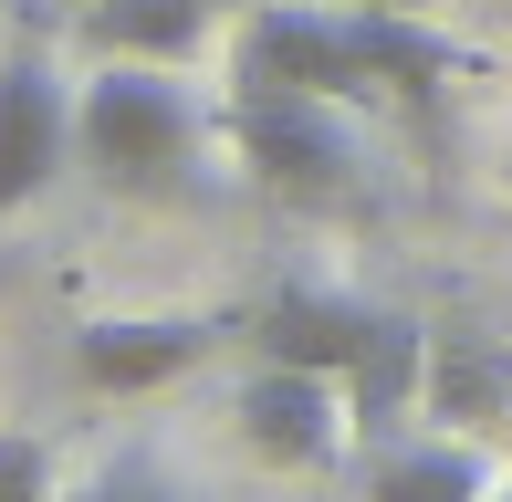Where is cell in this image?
Returning <instances> with one entry per match:
<instances>
[{
	"instance_id": "4",
	"label": "cell",
	"mask_w": 512,
	"mask_h": 502,
	"mask_svg": "<svg viewBox=\"0 0 512 502\" xmlns=\"http://www.w3.org/2000/svg\"><path fill=\"white\" fill-rule=\"evenodd\" d=\"M230 419L272 471H335L356 450V387L324 367H293V356H262L241 377V398H230Z\"/></svg>"
},
{
	"instance_id": "1",
	"label": "cell",
	"mask_w": 512,
	"mask_h": 502,
	"mask_svg": "<svg viewBox=\"0 0 512 502\" xmlns=\"http://www.w3.org/2000/svg\"><path fill=\"white\" fill-rule=\"evenodd\" d=\"M241 74L293 84V95L377 105V95H429L471 74L460 42L429 32V11H366V0H272L241 21Z\"/></svg>"
},
{
	"instance_id": "5",
	"label": "cell",
	"mask_w": 512,
	"mask_h": 502,
	"mask_svg": "<svg viewBox=\"0 0 512 502\" xmlns=\"http://www.w3.org/2000/svg\"><path fill=\"white\" fill-rule=\"evenodd\" d=\"M63 157H74V84H63L53 42L21 32L0 42V220L32 210L63 178Z\"/></svg>"
},
{
	"instance_id": "2",
	"label": "cell",
	"mask_w": 512,
	"mask_h": 502,
	"mask_svg": "<svg viewBox=\"0 0 512 502\" xmlns=\"http://www.w3.org/2000/svg\"><path fill=\"white\" fill-rule=\"evenodd\" d=\"M74 147L126 199H199L209 189V105L178 84V63H95L74 95Z\"/></svg>"
},
{
	"instance_id": "10",
	"label": "cell",
	"mask_w": 512,
	"mask_h": 502,
	"mask_svg": "<svg viewBox=\"0 0 512 502\" xmlns=\"http://www.w3.org/2000/svg\"><path fill=\"white\" fill-rule=\"evenodd\" d=\"M53 440L42 429H0V502H53Z\"/></svg>"
},
{
	"instance_id": "9",
	"label": "cell",
	"mask_w": 512,
	"mask_h": 502,
	"mask_svg": "<svg viewBox=\"0 0 512 502\" xmlns=\"http://www.w3.org/2000/svg\"><path fill=\"white\" fill-rule=\"evenodd\" d=\"M53 502H189V492H178V471H157V450H115L95 482H74Z\"/></svg>"
},
{
	"instance_id": "6",
	"label": "cell",
	"mask_w": 512,
	"mask_h": 502,
	"mask_svg": "<svg viewBox=\"0 0 512 502\" xmlns=\"http://www.w3.org/2000/svg\"><path fill=\"white\" fill-rule=\"evenodd\" d=\"M220 335H230L220 314H95V325H74V377L95 398H147V387L189 377Z\"/></svg>"
},
{
	"instance_id": "13",
	"label": "cell",
	"mask_w": 512,
	"mask_h": 502,
	"mask_svg": "<svg viewBox=\"0 0 512 502\" xmlns=\"http://www.w3.org/2000/svg\"><path fill=\"white\" fill-rule=\"evenodd\" d=\"M502 178H512V168H502Z\"/></svg>"
},
{
	"instance_id": "12",
	"label": "cell",
	"mask_w": 512,
	"mask_h": 502,
	"mask_svg": "<svg viewBox=\"0 0 512 502\" xmlns=\"http://www.w3.org/2000/svg\"><path fill=\"white\" fill-rule=\"evenodd\" d=\"M366 11H439V0H366Z\"/></svg>"
},
{
	"instance_id": "8",
	"label": "cell",
	"mask_w": 512,
	"mask_h": 502,
	"mask_svg": "<svg viewBox=\"0 0 512 502\" xmlns=\"http://www.w3.org/2000/svg\"><path fill=\"white\" fill-rule=\"evenodd\" d=\"M366 502H492V461L471 440H387L366 461Z\"/></svg>"
},
{
	"instance_id": "3",
	"label": "cell",
	"mask_w": 512,
	"mask_h": 502,
	"mask_svg": "<svg viewBox=\"0 0 512 502\" xmlns=\"http://www.w3.org/2000/svg\"><path fill=\"white\" fill-rule=\"evenodd\" d=\"M220 126H230V147H241V168L262 178L272 199H293V210H356L366 199V147L345 136L335 95H293V84L230 74Z\"/></svg>"
},
{
	"instance_id": "11",
	"label": "cell",
	"mask_w": 512,
	"mask_h": 502,
	"mask_svg": "<svg viewBox=\"0 0 512 502\" xmlns=\"http://www.w3.org/2000/svg\"><path fill=\"white\" fill-rule=\"evenodd\" d=\"M481 387H502V367H481V346H460L450 367L429 377V398H439V408H481Z\"/></svg>"
},
{
	"instance_id": "7",
	"label": "cell",
	"mask_w": 512,
	"mask_h": 502,
	"mask_svg": "<svg viewBox=\"0 0 512 502\" xmlns=\"http://www.w3.org/2000/svg\"><path fill=\"white\" fill-rule=\"evenodd\" d=\"M230 0H95L74 21V42L95 63H189L209 32H220Z\"/></svg>"
}]
</instances>
